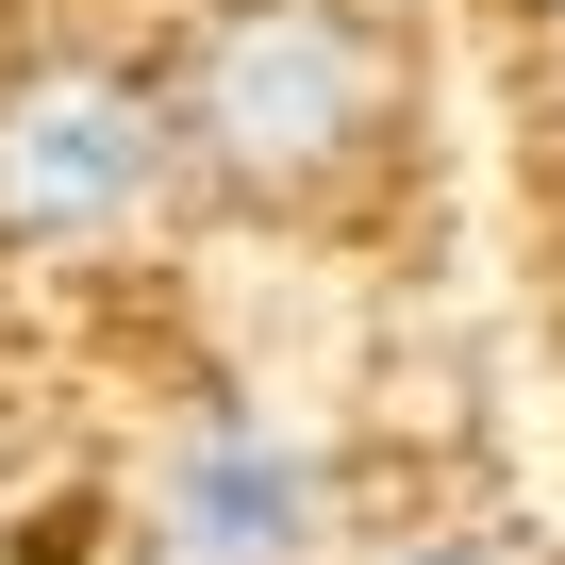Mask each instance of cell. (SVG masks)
Returning a JSON list of instances; mask_svg holds the SVG:
<instances>
[{"mask_svg":"<svg viewBox=\"0 0 565 565\" xmlns=\"http://www.w3.org/2000/svg\"><path fill=\"white\" fill-rule=\"evenodd\" d=\"M399 100V51L350 0H216L200 51H183V100H167V150H200L216 183H317L333 150H366Z\"/></svg>","mask_w":565,"mask_h":565,"instance_id":"6da1fadb","label":"cell"},{"mask_svg":"<svg viewBox=\"0 0 565 565\" xmlns=\"http://www.w3.org/2000/svg\"><path fill=\"white\" fill-rule=\"evenodd\" d=\"M167 100L134 67H34L0 100V233H51V249H100L167 200Z\"/></svg>","mask_w":565,"mask_h":565,"instance_id":"7a4b0ae2","label":"cell"},{"mask_svg":"<svg viewBox=\"0 0 565 565\" xmlns=\"http://www.w3.org/2000/svg\"><path fill=\"white\" fill-rule=\"evenodd\" d=\"M383 565H532L515 532H416V548H383Z\"/></svg>","mask_w":565,"mask_h":565,"instance_id":"277c9868","label":"cell"},{"mask_svg":"<svg viewBox=\"0 0 565 565\" xmlns=\"http://www.w3.org/2000/svg\"><path fill=\"white\" fill-rule=\"evenodd\" d=\"M167 515H183V548H200V565H282V548H300V466L249 449V433H216V449H183Z\"/></svg>","mask_w":565,"mask_h":565,"instance_id":"3957f363","label":"cell"}]
</instances>
